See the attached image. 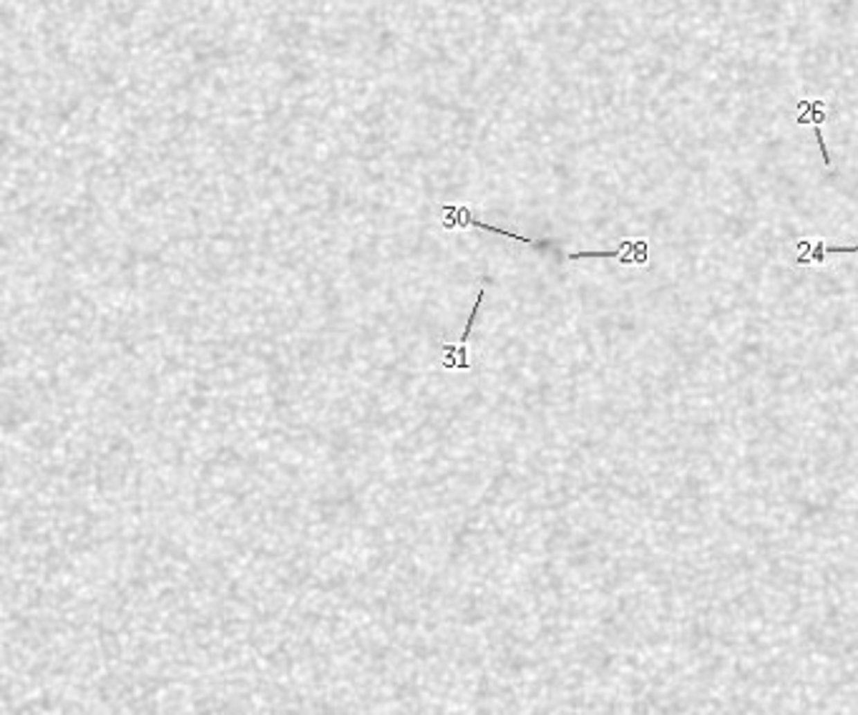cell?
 I'll use <instances>...</instances> for the list:
<instances>
[{
    "label": "cell",
    "instance_id": "obj_1",
    "mask_svg": "<svg viewBox=\"0 0 858 715\" xmlns=\"http://www.w3.org/2000/svg\"><path fill=\"white\" fill-rule=\"evenodd\" d=\"M798 257L796 264H825L828 255H853L858 252V244L853 247H841V244H825V239H798Z\"/></svg>",
    "mask_w": 858,
    "mask_h": 715
},
{
    "label": "cell",
    "instance_id": "obj_2",
    "mask_svg": "<svg viewBox=\"0 0 858 715\" xmlns=\"http://www.w3.org/2000/svg\"><path fill=\"white\" fill-rule=\"evenodd\" d=\"M584 257H612V260H619L622 264H647V239H624L617 250H609V252H572L569 260L574 262V260H584Z\"/></svg>",
    "mask_w": 858,
    "mask_h": 715
},
{
    "label": "cell",
    "instance_id": "obj_3",
    "mask_svg": "<svg viewBox=\"0 0 858 715\" xmlns=\"http://www.w3.org/2000/svg\"><path fill=\"white\" fill-rule=\"evenodd\" d=\"M481 302H484V287L478 290V298H476V302H473V310H471V318H468V323H466V330H464V335H461L458 345H448L443 350V365H446V368H468L466 341H468L471 330L476 325V315H478V310H481Z\"/></svg>",
    "mask_w": 858,
    "mask_h": 715
}]
</instances>
